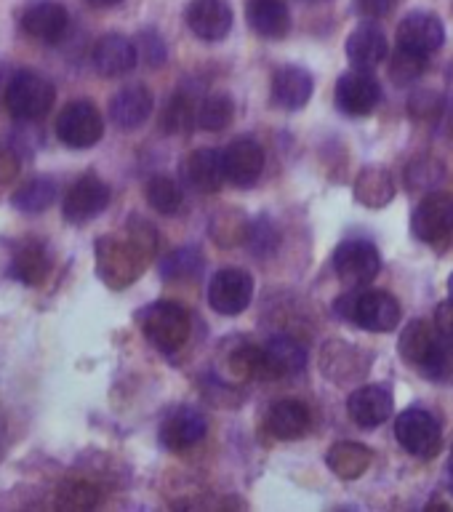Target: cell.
Here are the masks:
<instances>
[{
	"mask_svg": "<svg viewBox=\"0 0 453 512\" xmlns=\"http://www.w3.org/2000/svg\"><path fill=\"white\" fill-rule=\"evenodd\" d=\"M336 315L344 320L358 323L366 331L374 334H387L395 331L400 323V304L398 299L387 291H376V288L358 286L350 294L336 299Z\"/></svg>",
	"mask_w": 453,
	"mask_h": 512,
	"instance_id": "1",
	"label": "cell"
},
{
	"mask_svg": "<svg viewBox=\"0 0 453 512\" xmlns=\"http://www.w3.org/2000/svg\"><path fill=\"white\" fill-rule=\"evenodd\" d=\"M400 355L432 379H446L453 374V344L446 342L438 326H430L427 320H416L408 326L400 339Z\"/></svg>",
	"mask_w": 453,
	"mask_h": 512,
	"instance_id": "2",
	"label": "cell"
},
{
	"mask_svg": "<svg viewBox=\"0 0 453 512\" xmlns=\"http://www.w3.org/2000/svg\"><path fill=\"white\" fill-rule=\"evenodd\" d=\"M307 363V350L291 336H275L264 347L246 350L243 366L256 379H280L299 374Z\"/></svg>",
	"mask_w": 453,
	"mask_h": 512,
	"instance_id": "3",
	"label": "cell"
},
{
	"mask_svg": "<svg viewBox=\"0 0 453 512\" xmlns=\"http://www.w3.org/2000/svg\"><path fill=\"white\" fill-rule=\"evenodd\" d=\"M139 326L160 352L182 350L190 339V315L174 302H155L139 312Z\"/></svg>",
	"mask_w": 453,
	"mask_h": 512,
	"instance_id": "4",
	"label": "cell"
},
{
	"mask_svg": "<svg viewBox=\"0 0 453 512\" xmlns=\"http://www.w3.org/2000/svg\"><path fill=\"white\" fill-rule=\"evenodd\" d=\"M54 86L40 72L16 70L6 91V107L16 120L46 118L54 107Z\"/></svg>",
	"mask_w": 453,
	"mask_h": 512,
	"instance_id": "5",
	"label": "cell"
},
{
	"mask_svg": "<svg viewBox=\"0 0 453 512\" xmlns=\"http://www.w3.org/2000/svg\"><path fill=\"white\" fill-rule=\"evenodd\" d=\"M56 136L67 147L86 150V147H94L104 136V120L94 104L86 102V99L70 102L56 115Z\"/></svg>",
	"mask_w": 453,
	"mask_h": 512,
	"instance_id": "6",
	"label": "cell"
},
{
	"mask_svg": "<svg viewBox=\"0 0 453 512\" xmlns=\"http://www.w3.org/2000/svg\"><path fill=\"white\" fill-rule=\"evenodd\" d=\"M336 275L350 286H366L382 270V256L368 240H344L334 251Z\"/></svg>",
	"mask_w": 453,
	"mask_h": 512,
	"instance_id": "7",
	"label": "cell"
},
{
	"mask_svg": "<svg viewBox=\"0 0 453 512\" xmlns=\"http://www.w3.org/2000/svg\"><path fill=\"white\" fill-rule=\"evenodd\" d=\"M254 299V280L246 270L227 267L208 283V302L219 315H240Z\"/></svg>",
	"mask_w": 453,
	"mask_h": 512,
	"instance_id": "8",
	"label": "cell"
},
{
	"mask_svg": "<svg viewBox=\"0 0 453 512\" xmlns=\"http://www.w3.org/2000/svg\"><path fill=\"white\" fill-rule=\"evenodd\" d=\"M446 30L438 16L430 11H411V14L398 24V48L411 56H432L443 46Z\"/></svg>",
	"mask_w": 453,
	"mask_h": 512,
	"instance_id": "9",
	"label": "cell"
},
{
	"mask_svg": "<svg viewBox=\"0 0 453 512\" xmlns=\"http://www.w3.org/2000/svg\"><path fill=\"white\" fill-rule=\"evenodd\" d=\"M96 270L104 283L112 288L128 286L142 270V256L134 246L120 243L115 238H104L96 243Z\"/></svg>",
	"mask_w": 453,
	"mask_h": 512,
	"instance_id": "10",
	"label": "cell"
},
{
	"mask_svg": "<svg viewBox=\"0 0 453 512\" xmlns=\"http://www.w3.org/2000/svg\"><path fill=\"white\" fill-rule=\"evenodd\" d=\"M395 438L408 454L432 456L440 448V424L438 419L424 408H408L395 422Z\"/></svg>",
	"mask_w": 453,
	"mask_h": 512,
	"instance_id": "11",
	"label": "cell"
},
{
	"mask_svg": "<svg viewBox=\"0 0 453 512\" xmlns=\"http://www.w3.org/2000/svg\"><path fill=\"white\" fill-rule=\"evenodd\" d=\"M107 206H110V187L99 176L88 174L80 176L64 195L62 211L70 224H86L102 214Z\"/></svg>",
	"mask_w": 453,
	"mask_h": 512,
	"instance_id": "12",
	"label": "cell"
},
{
	"mask_svg": "<svg viewBox=\"0 0 453 512\" xmlns=\"http://www.w3.org/2000/svg\"><path fill=\"white\" fill-rule=\"evenodd\" d=\"M382 99V86L368 70L344 72L336 83V107L352 118H363Z\"/></svg>",
	"mask_w": 453,
	"mask_h": 512,
	"instance_id": "13",
	"label": "cell"
},
{
	"mask_svg": "<svg viewBox=\"0 0 453 512\" xmlns=\"http://www.w3.org/2000/svg\"><path fill=\"white\" fill-rule=\"evenodd\" d=\"M411 230L422 243H443L453 232V198L451 195H430L416 206L411 216Z\"/></svg>",
	"mask_w": 453,
	"mask_h": 512,
	"instance_id": "14",
	"label": "cell"
},
{
	"mask_svg": "<svg viewBox=\"0 0 453 512\" xmlns=\"http://www.w3.org/2000/svg\"><path fill=\"white\" fill-rule=\"evenodd\" d=\"M224 158V176L238 187H251L259 182L264 168V150L262 144L251 136H240L222 152Z\"/></svg>",
	"mask_w": 453,
	"mask_h": 512,
	"instance_id": "15",
	"label": "cell"
},
{
	"mask_svg": "<svg viewBox=\"0 0 453 512\" xmlns=\"http://www.w3.org/2000/svg\"><path fill=\"white\" fill-rule=\"evenodd\" d=\"M70 27V14L56 0H38L24 8L22 30L40 43H59Z\"/></svg>",
	"mask_w": 453,
	"mask_h": 512,
	"instance_id": "16",
	"label": "cell"
},
{
	"mask_svg": "<svg viewBox=\"0 0 453 512\" xmlns=\"http://www.w3.org/2000/svg\"><path fill=\"white\" fill-rule=\"evenodd\" d=\"M184 22L200 40L216 43L232 30V8L227 0H192Z\"/></svg>",
	"mask_w": 453,
	"mask_h": 512,
	"instance_id": "17",
	"label": "cell"
},
{
	"mask_svg": "<svg viewBox=\"0 0 453 512\" xmlns=\"http://www.w3.org/2000/svg\"><path fill=\"white\" fill-rule=\"evenodd\" d=\"M206 430V416L200 414L198 408L182 406L176 408L174 414H168L166 422L160 424V443L168 451H187V448L206 438Z\"/></svg>",
	"mask_w": 453,
	"mask_h": 512,
	"instance_id": "18",
	"label": "cell"
},
{
	"mask_svg": "<svg viewBox=\"0 0 453 512\" xmlns=\"http://www.w3.org/2000/svg\"><path fill=\"white\" fill-rule=\"evenodd\" d=\"M182 179L190 190L200 195H211L222 187L224 176V158L222 152L211 150V147H200L190 152L182 163Z\"/></svg>",
	"mask_w": 453,
	"mask_h": 512,
	"instance_id": "19",
	"label": "cell"
},
{
	"mask_svg": "<svg viewBox=\"0 0 453 512\" xmlns=\"http://www.w3.org/2000/svg\"><path fill=\"white\" fill-rule=\"evenodd\" d=\"M91 62H94L96 72L104 75V78H120L136 67V46L126 35H104V38L96 40L94 54H91Z\"/></svg>",
	"mask_w": 453,
	"mask_h": 512,
	"instance_id": "20",
	"label": "cell"
},
{
	"mask_svg": "<svg viewBox=\"0 0 453 512\" xmlns=\"http://www.w3.org/2000/svg\"><path fill=\"white\" fill-rule=\"evenodd\" d=\"M347 411H350L352 422H358L360 427H379L392 414V392L382 384L360 387L347 400Z\"/></svg>",
	"mask_w": 453,
	"mask_h": 512,
	"instance_id": "21",
	"label": "cell"
},
{
	"mask_svg": "<svg viewBox=\"0 0 453 512\" xmlns=\"http://www.w3.org/2000/svg\"><path fill=\"white\" fill-rule=\"evenodd\" d=\"M152 94L150 88L142 86V83H134V86L120 88L118 94L112 96L110 102V118L115 126L126 128H139L144 120L152 115Z\"/></svg>",
	"mask_w": 453,
	"mask_h": 512,
	"instance_id": "22",
	"label": "cell"
},
{
	"mask_svg": "<svg viewBox=\"0 0 453 512\" xmlns=\"http://www.w3.org/2000/svg\"><path fill=\"white\" fill-rule=\"evenodd\" d=\"M312 75L302 67H283L272 78V102L280 110H302L312 96Z\"/></svg>",
	"mask_w": 453,
	"mask_h": 512,
	"instance_id": "23",
	"label": "cell"
},
{
	"mask_svg": "<svg viewBox=\"0 0 453 512\" xmlns=\"http://www.w3.org/2000/svg\"><path fill=\"white\" fill-rule=\"evenodd\" d=\"M390 54L387 35L376 24H360L358 30L347 38V56L360 70H374Z\"/></svg>",
	"mask_w": 453,
	"mask_h": 512,
	"instance_id": "24",
	"label": "cell"
},
{
	"mask_svg": "<svg viewBox=\"0 0 453 512\" xmlns=\"http://www.w3.org/2000/svg\"><path fill=\"white\" fill-rule=\"evenodd\" d=\"M267 430L278 440H296L302 438L310 427V411L302 400H278L267 411Z\"/></svg>",
	"mask_w": 453,
	"mask_h": 512,
	"instance_id": "25",
	"label": "cell"
},
{
	"mask_svg": "<svg viewBox=\"0 0 453 512\" xmlns=\"http://www.w3.org/2000/svg\"><path fill=\"white\" fill-rule=\"evenodd\" d=\"M246 19L262 38H283L291 30V14L283 0H248Z\"/></svg>",
	"mask_w": 453,
	"mask_h": 512,
	"instance_id": "26",
	"label": "cell"
},
{
	"mask_svg": "<svg viewBox=\"0 0 453 512\" xmlns=\"http://www.w3.org/2000/svg\"><path fill=\"white\" fill-rule=\"evenodd\" d=\"M198 107L200 99L190 96L187 91H179L168 99L160 126L166 134H187L192 128L198 126Z\"/></svg>",
	"mask_w": 453,
	"mask_h": 512,
	"instance_id": "27",
	"label": "cell"
},
{
	"mask_svg": "<svg viewBox=\"0 0 453 512\" xmlns=\"http://www.w3.org/2000/svg\"><path fill=\"white\" fill-rule=\"evenodd\" d=\"M48 270H51V262H48L46 248L40 243H24L14 256V264H11V272L16 278L27 283V286H40L46 280Z\"/></svg>",
	"mask_w": 453,
	"mask_h": 512,
	"instance_id": "28",
	"label": "cell"
},
{
	"mask_svg": "<svg viewBox=\"0 0 453 512\" xmlns=\"http://www.w3.org/2000/svg\"><path fill=\"white\" fill-rule=\"evenodd\" d=\"M54 200L56 182L54 179H46V176H38V179L22 184V187L14 192L11 203H14V208L24 211V214H40V211H46Z\"/></svg>",
	"mask_w": 453,
	"mask_h": 512,
	"instance_id": "29",
	"label": "cell"
},
{
	"mask_svg": "<svg viewBox=\"0 0 453 512\" xmlns=\"http://www.w3.org/2000/svg\"><path fill=\"white\" fill-rule=\"evenodd\" d=\"M235 118V104L227 94H211L200 99L198 126L203 131H224Z\"/></svg>",
	"mask_w": 453,
	"mask_h": 512,
	"instance_id": "30",
	"label": "cell"
},
{
	"mask_svg": "<svg viewBox=\"0 0 453 512\" xmlns=\"http://www.w3.org/2000/svg\"><path fill=\"white\" fill-rule=\"evenodd\" d=\"M147 203H150L158 214L174 216L179 214V208H182L184 192L174 179H168V176H155V179H150V184H147Z\"/></svg>",
	"mask_w": 453,
	"mask_h": 512,
	"instance_id": "31",
	"label": "cell"
},
{
	"mask_svg": "<svg viewBox=\"0 0 453 512\" xmlns=\"http://www.w3.org/2000/svg\"><path fill=\"white\" fill-rule=\"evenodd\" d=\"M99 502V491H96L91 483H83V480H72V483H64L59 488V499L56 504L59 507H67V510H88Z\"/></svg>",
	"mask_w": 453,
	"mask_h": 512,
	"instance_id": "32",
	"label": "cell"
},
{
	"mask_svg": "<svg viewBox=\"0 0 453 512\" xmlns=\"http://www.w3.org/2000/svg\"><path fill=\"white\" fill-rule=\"evenodd\" d=\"M203 267V259L195 248H179L174 254H168L160 264V272L166 275V278H190L195 272H200Z\"/></svg>",
	"mask_w": 453,
	"mask_h": 512,
	"instance_id": "33",
	"label": "cell"
},
{
	"mask_svg": "<svg viewBox=\"0 0 453 512\" xmlns=\"http://www.w3.org/2000/svg\"><path fill=\"white\" fill-rule=\"evenodd\" d=\"M336 451L342 454V462H331V464H334L339 475H347V478L360 475V472L368 467V462H371V456H368L366 448H360V446L344 443V446H336Z\"/></svg>",
	"mask_w": 453,
	"mask_h": 512,
	"instance_id": "34",
	"label": "cell"
},
{
	"mask_svg": "<svg viewBox=\"0 0 453 512\" xmlns=\"http://www.w3.org/2000/svg\"><path fill=\"white\" fill-rule=\"evenodd\" d=\"M19 152L11 144H0V184H11L19 174Z\"/></svg>",
	"mask_w": 453,
	"mask_h": 512,
	"instance_id": "35",
	"label": "cell"
},
{
	"mask_svg": "<svg viewBox=\"0 0 453 512\" xmlns=\"http://www.w3.org/2000/svg\"><path fill=\"white\" fill-rule=\"evenodd\" d=\"M435 326H438L440 336L453 344V299L438 304V310H435Z\"/></svg>",
	"mask_w": 453,
	"mask_h": 512,
	"instance_id": "36",
	"label": "cell"
},
{
	"mask_svg": "<svg viewBox=\"0 0 453 512\" xmlns=\"http://www.w3.org/2000/svg\"><path fill=\"white\" fill-rule=\"evenodd\" d=\"M398 0H358V11L366 16L390 14Z\"/></svg>",
	"mask_w": 453,
	"mask_h": 512,
	"instance_id": "37",
	"label": "cell"
},
{
	"mask_svg": "<svg viewBox=\"0 0 453 512\" xmlns=\"http://www.w3.org/2000/svg\"><path fill=\"white\" fill-rule=\"evenodd\" d=\"M11 75L14 72H8L6 67H0V99L6 102V91H8V83H11Z\"/></svg>",
	"mask_w": 453,
	"mask_h": 512,
	"instance_id": "38",
	"label": "cell"
},
{
	"mask_svg": "<svg viewBox=\"0 0 453 512\" xmlns=\"http://www.w3.org/2000/svg\"><path fill=\"white\" fill-rule=\"evenodd\" d=\"M86 3L91 8H115V6H120L123 0H86Z\"/></svg>",
	"mask_w": 453,
	"mask_h": 512,
	"instance_id": "39",
	"label": "cell"
},
{
	"mask_svg": "<svg viewBox=\"0 0 453 512\" xmlns=\"http://www.w3.org/2000/svg\"><path fill=\"white\" fill-rule=\"evenodd\" d=\"M448 296L453 299V272H451V278H448Z\"/></svg>",
	"mask_w": 453,
	"mask_h": 512,
	"instance_id": "40",
	"label": "cell"
},
{
	"mask_svg": "<svg viewBox=\"0 0 453 512\" xmlns=\"http://www.w3.org/2000/svg\"><path fill=\"white\" fill-rule=\"evenodd\" d=\"M310 3H323V0H310Z\"/></svg>",
	"mask_w": 453,
	"mask_h": 512,
	"instance_id": "41",
	"label": "cell"
}]
</instances>
